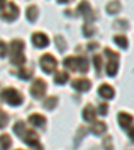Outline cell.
<instances>
[{
    "mask_svg": "<svg viewBox=\"0 0 134 150\" xmlns=\"http://www.w3.org/2000/svg\"><path fill=\"white\" fill-rule=\"evenodd\" d=\"M32 43L38 47V48H43V47L48 46V38L44 35L43 32H36L32 35Z\"/></svg>",
    "mask_w": 134,
    "mask_h": 150,
    "instance_id": "52a82bcc",
    "label": "cell"
},
{
    "mask_svg": "<svg viewBox=\"0 0 134 150\" xmlns=\"http://www.w3.org/2000/svg\"><path fill=\"white\" fill-rule=\"evenodd\" d=\"M26 130H27V129H26V126H24V123H23V122H16L15 126H13V131H15L19 137H22L23 133H24Z\"/></svg>",
    "mask_w": 134,
    "mask_h": 150,
    "instance_id": "4fadbf2b",
    "label": "cell"
},
{
    "mask_svg": "<svg viewBox=\"0 0 134 150\" xmlns=\"http://www.w3.org/2000/svg\"><path fill=\"white\" fill-rule=\"evenodd\" d=\"M18 15H19V9L13 3H9L8 6H7V8L0 13V16H1L4 20H13V19L18 18Z\"/></svg>",
    "mask_w": 134,
    "mask_h": 150,
    "instance_id": "8992f818",
    "label": "cell"
},
{
    "mask_svg": "<svg viewBox=\"0 0 134 150\" xmlns=\"http://www.w3.org/2000/svg\"><path fill=\"white\" fill-rule=\"evenodd\" d=\"M63 64L66 67H69L70 70L75 71V70H78V58H74V56H69V58H66L65 59V63Z\"/></svg>",
    "mask_w": 134,
    "mask_h": 150,
    "instance_id": "30bf717a",
    "label": "cell"
},
{
    "mask_svg": "<svg viewBox=\"0 0 134 150\" xmlns=\"http://www.w3.org/2000/svg\"><path fill=\"white\" fill-rule=\"evenodd\" d=\"M54 81L58 84H63L69 81V74L67 72H56L55 76H54Z\"/></svg>",
    "mask_w": 134,
    "mask_h": 150,
    "instance_id": "8fae6325",
    "label": "cell"
},
{
    "mask_svg": "<svg viewBox=\"0 0 134 150\" xmlns=\"http://www.w3.org/2000/svg\"><path fill=\"white\" fill-rule=\"evenodd\" d=\"M38 9H36V7H28V9H27V19L28 20H31V22H35L36 20V18H38Z\"/></svg>",
    "mask_w": 134,
    "mask_h": 150,
    "instance_id": "7c38bea8",
    "label": "cell"
},
{
    "mask_svg": "<svg viewBox=\"0 0 134 150\" xmlns=\"http://www.w3.org/2000/svg\"><path fill=\"white\" fill-rule=\"evenodd\" d=\"M56 103H58V98L56 97H50V98H47L46 99L44 106H46V109L51 110V109H54V107L56 106Z\"/></svg>",
    "mask_w": 134,
    "mask_h": 150,
    "instance_id": "5bb4252c",
    "label": "cell"
},
{
    "mask_svg": "<svg viewBox=\"0 0 134 150\" xmlns=\"http://www.w3.org/2000/svg\"><path fill=\"white\" fill-rule=\"evenodd\" d=\"M11 146V138L8 135H3V137H0V147L1 149H8Z\"/></svg>",
    "mask_w": 134,
    "mask_h": 150,
    "instance_id": "9a60e30c",
    "label": "cell"
},
{
    "mask_svg": "<svg viewBox=\"0 0 134 150\" xmlns=\"http://www.w3.org/2000/svg\"><path fill=\"white\" fill-rule=\"evenodd\" d=\"M83 118L86 119V121H91V119L94 118V110H93V107L87 106L86 109L83 110Z\"/></svg>",
    "mask_w": 134,
    "mask_h": 150,
    "instance_id": "2e32d148",
    "label": "cell"
},
{
    "mask_svg": "<svg viewBox=\"0 0 134 150\" xmlns=\"http://www.w3.org/2000/svg\"><path fill=\"white\" fill-rule=\"evenodd\" d=\"M72 87L78 91H86L90 88V82L86 79H77L72 82Z\"/></svg>",
    "mask_w": 134,
    "mask_h": 150,
    "instance_id": "ba28073f",
    "label": "cell"
},
{
    "mask_svg": "<svg viewBox=\"0 0 134 150\" xmlns=\"http://www.w3.org/2000/svg\"><path fill=\"white\" fill-rule=\"evenodd\" d=\"M46 93V83L42 79H36L31 86V94L35 98H42Z\"/></svg>",
    "mask_w": 134,
    "mask_h": 150,
    "instance_id": "5b68a950",
    "label": "cell"
},
{
    "mask_svg": "<svg viewBox=\"0 0 134 150\" xmlns=\"http://www.w3.org/2000/svg\"><path fill=\"white\" fill-rule=\"evenodd\" d=\"M19 76L22 79H30L32 76V70H20V72H19Z\"/></svg>",
    "mask_w": 134,
    "mask_h": 150,
    "instance_id": "ac0fdd59",
    "label": "cell"
},
{
    "mask_svg": "<svg viewBox=\"0 0 134 150\" xmlns=\"http://www.w3.org/2000/svg\"><path fill=\"white\" fill-rule=\"evenodd\" d=\"M40 66H42V69H43L44 72L51 74V72L55 70V67H56V59L54 58L52 55H50V54H46V55L42 56Z\"/></svg>",
    "mask_w": 134,
    "mask_h": 150,
    "instance_id": "3957f363",
    "label": "cell"
},
{
    "mask_svg": "<svg viewBox=\"0 0 134 150\" xmlns=\"http://www.w3.org/2000/svg\"><path fill=\"white\" fill-rule=\"evenodd\" d=\"M28 121H30V123H31L32 126H35V127H40V126H43L44 123H46V118H44L43 115H40V114L30 115Z\"/></svg>",
    "mask_w": 134,
    "mask_h": 150,
    "instance_id": "9c48e42d",
    "label": "cell"
},
{
    "mask_svg": "<svg viewBox=\"0 0 134 150\" xmlns=\"http://www.w3.org/2000/svg\"><path fill=\"white\" fill-rule=\"evenodd\" d=\"M23 48H24V43L23 42L20 40L11 42V62L13 64L19 66L26 62V58L23 55Z\"/></svg>",
    "mask_w": 134,
    "mask_h": 150,
    "instance_id": "6da1fadb",
    "label": "cell"
},
{
    "mask_svg": "<svg viewBox=\"0 0 134 150\" xmlns=\"http://www.w3.org/2000/svg\"><path fill=\"white\" fill-rule=\"evenodd\" d=\"M8 50H7V44L4 42H0V58H4L7 55Z\"/></svg>",
    "mask_w": 134,
    "mask_h": 150,
    "instance_id": "ffe728a7",
    "label": "cell"
},
{
    "mask_svg": "<svg viewBox=\"0 0 134 150\" xmlns=\"http://www.w3.org/2000/svg\"><path fill=\"white\" fill-rule=\"evenodd\" d=\"M20 138H23V141H24V142L28 145V146L38 147V149H40V142H39V138H38V135H36V133H35V131H32V130H26Z\"/></svg>",
    "mask_w": 134,
    "mask_h": 150,
    "instance_id": "277c9868",
    "label": "cell"
},
{
    "mask_svg": "<svg viewBox=\"0 0 134 150\" xmlns=\"http://www.w3.org/2000/svg\"><path fill=\"white\" fill-rule=\"evenodd\" d=\"M7 122H8V117H7L6 112L0 111V129H3L4 126L7 125Z\"/></svg>",
    "mask_w": 134,
    "mask_h": 150,
    "instance_id": "d6986e66",
    "label": "cell"
},
{
    "mask_svg": "<svg viewBox=\"0 0 134 150\" xmlns=\"http://www.w3.org/2000/svg\"><path fill=\"white\" fill-rule=\"evenodd\" d=\"M1 97L6 100L7 103L12 105V106H19L20 103L23 102L22 95L15 90V88H6V90L1 93Z\"/></svg>",
    "mask_w": 134,
    "mask_h": 150,
    "instance_id": "7a4b0ae2",
    "label": "cell"
},
{
    "mask_svg": "<svg viewBox=\"0 0 134 150\" xmlns=\"http://www.w3.org/2000/svg\"><path fill=\"white\" fill-rule=\"evenodd\" d=\"M99 94L102 95V97L107 98V97H111V94H113V90L110 87H107V86H102V87L99 88Z\"/></svg>",
    "mask_w": 134,
    "mask_h": 150,
    "instance_id": "e0dca14e",
    "label": "cell"
}]
</instances>
